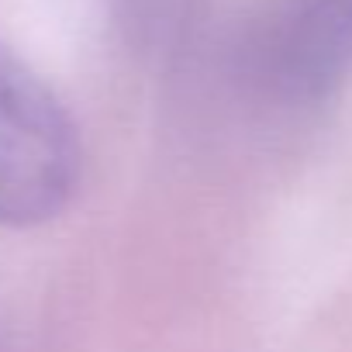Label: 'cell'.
Returning a JSON list of instances; mask_svg holds the SVG:
<instances>
[{"label":"cell","mask_w":352,"mask_h":352,"mask_svg":"<svg viewBox=\"0 0 352 352\" xmlns=\"http://www.w3.org/2000/svg\"><path fill=\"white\" fill-rule=\"evenodd\" d=\"M80 184V138L56 94L0 45V225L56 218Z\"/></svg>","instance_id":"6da1fadb"},{"label":"cell","mask_w":352,"mask_h":352,"mask_svg":"<svg viewBox=\"0 0 352 352\" xmlns=\"http://www.w3.org/2000/svg\"><path fill=\"white\" fill-rule=\"evenodd\" d=\"M256 56L283 100L328 97L352 73V0H276Z\"/></svg>","instance_id":"7a4b0ae2"}]
</instances>
